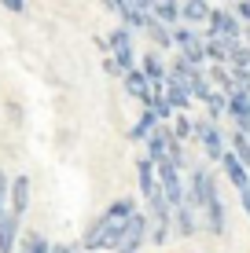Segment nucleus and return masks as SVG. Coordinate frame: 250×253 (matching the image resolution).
Wrapping results in <instances>:
<instances>
[{
  "mask_svg": "<svg viewBox=\"0 0 250 253\" xmlns=\"http://www.w3.org/2000/svg\"><path fill=\"white\" fill-rule=\"evenodd\" d=\"M51 253H85L81 242H59V246H51Z\"/></svg>",
  "mask_w": 250,
  "mask_h": 253,
  "instance_id": "f704fd0d",
  "label": "nucleus"
},
{
  "mask_svg": "<svg viewBox=\"0 0 250 253\" xmlns=\"http://www.w3.org/2000/svg\"><path fill=\"white\" fill-rule=\"evenodd\" d=\"M19 253H51V242H48L41 231H22Z\"/></svg>",
  "mask_w": 250,
  "mask_h": 253,
  "instance_id": "c85d7f7f",
  "label": "nucleus"
},
{
  "mask_svg": "<svg viewBox=\"0 0 250 253\" xmlns=\"http://www.w3.org/2000/svg\"><path fill=\"white\" fill-rule=\"evenodd\" d=\"M202 41H206V26H192V22H177L173 26V44L192 66H206Z\"/></svg>",
  "mask_w": 250,
  "mask_h": 253,
  "instance_id": "7ed1b4c3",
  "label": "nucleus"
},
{
  "mask_svg": "<svg viewBox=\"0 0 250 253\" xmlns=\"http://www.w3.org/2000/svg\"><path fill=\"white\" fill-rule=\"evenodd\" d=\"M228 66H250V44L243 37L232 44V55H228Z\"/></svg>",
  "mask_w": 250,
  "mask_h": 253,
  "instance_id": "7c9ffc66",
  "label": "nucleus"
},
{
  "mask_svg": "<svg viewBox=\"0 0 250 253\" xmlns=\"http://www.w3.org/2000/svg\"><path fill=\"white\" fill-rule=\"evenodd\" d=\"M239 206H243V213H247V220H250V187L239 191Z\"/></svg>",
  "mask_w": 250,
  "mask_h": 253,
  "instance_id": "4c0bfd02",
  "label": "nucleus"
},
{
  "mask_svg": "<svg viewBox=\"0 0 250 253\" xmlns=\"http://www.w3.org/2000/svg\"><path fill=\"white\" fill-rule=\"evenodd\" d=\"M199 216H202V228L210 235H225L228 231V206H225V198H221V187L199 206Z\"/></svg>",
  "mask_w": 250,
  "mask_h": 253,
  "instance_id": "6e6552de",
  "label": "nucleus"
},
{
  "mask_svg": "<svg viewBox=\"0 0 250 253\" xmlns=\"http://www.w3.org/2000/svg\"><path fill=\"white\" fill-rule=\"evenodd\" d=\"M217 165H221V176H225L236 191H247L250 187V165L239 158L236 151H225V158H221Z\"/></svg>",
  "mask_w": 250,
  "mask_h": 253,
  "instance_id": "f8f14e48",
  "label": "nucleus"
},
{
  "mask_svg": "<svg viewBox=\"0 0 250 253\" xmlns=\"http://www.w3.org/2000/svg\"><path fill=\"white\" fill-rule=\"evenodd\" d=\"M158 165V187L166 191V198L173 206L180 202H188V180H184V169L173 162V158H162V162H154Z\"/></svg>",
  "mask_w": 250,
  "mask_h": 253,
  "instance_id": "20e7f679",
  "label": "nucleus"
},
{
  "mask_svg": "<svg viewBox=\"0 0 250 253\" xmlns=\"http://www.w3.org/2000/svg\"><path fill=\"white\" fill-rule=\"evenodd\" d=\"M154 125H158V114H154L151 107H144V110H140V118L129 125V143H144V139L151 136V128H154Z\"/></svg>",
  "mask_w": 250,
  "mask_h": 253,
  "instance_id": "5701e85b",
  "label": "nucleus"
},
{
  "mask_svg": "<svg viewBox=\"0 0 250 253\" xmlns=\"http://www.w3.org/2000/svg\"><path fill=\"white\" fill-rule=\"evenodd\" d=\"M140 70L151 77V84H154V88H162V84L169 81V63H166V51H158V48H154V51H144V55H140Z\"/></svg>",
  "mask_w": 250,
  "mask_h": 253,
  "instance_id": "dca6fc26",
  "label": "nucleus"
},
{
  "mask_svg": "<svg viewBox=\"0 0 250 253\" xmlns=\"http://www.w3.org/2000/svg\"><path fill=\"white\" fill-rule=\"evenodd\" d=\"M206 30L210 33H221V37H232V41H239L243 37V19L236 15V7H225V4H217L213 7V15H210V22H206Z\"/></svg>",
  "mask_w": 250,
  "mask_h": 253,
  "instance_id": "1a4fd4ad",
  "label": "nucleus"
},
{
  "mask_svg": "<svg viewBox=\"0 0 250 253\" xmlns=\"http://www.w3.org/2000/svg\"><path fill=\"white\" fill-rule=\"evenodd\" d=\"M199 228H202V216H199V209H195V202L173 206V235L192 239V235H199Z\"/></svg>",
  "mask_w": 250,
  "mask_h": 253,
  "instance_id": "ddd939ff",
  "label": "nucleus"
},
{
  "mask_svg": "<svg viewBox=\"0 0 250 253\" xmlns=\"http://www.w3.org/2000/svg\"><path fill=\"white\" fill-rule=\"evenodd\" d=\"M151 15L166 26H177L180 22V0H154L151 4Z\"/></svg>",
  "mask_w": 250,
  "mask_h": 253,
  "instance_id": "bb28decb",
  "label": "nucleus"
},
{
  "mask_svg": "<svg viewBox=\"0 0 250 253\" xmlns=\"http://www.w3.org/2000/svg\"><path fill=\"white\" fill-rule=\"evenodd\" d=\"M217 4H236V0H217Z\"/></svg>",
  "mask_w": 250,
  "mask_h": 253,
  "instance_id": "a19ab883",
  "label": "nucleus"
},
{
  "mask_svg": "<svg viewBox=\"0 0 250 253\" xmlns=\"http://www.w3.org/2000/svg\"><path fill=\"white\" fill-rule=\"evenodd\" d=\"M213 15L210 0H180V22H192V26H206Z\"/></svg>",
  "mask_w": 250,
  "mask_h": 253,
  "instance_id": "6ab92c4d",
  "label": "nucleus"
},
{
  "mask_svg": "<svg viewBox=\"0 0 250 253\" xmlns=\"http://www.w3.org/2000/svg\"><path fill=\"white\" fill-rule=\"evenodd\" d=\"M125 224H129V216H118V213H110V209H103L96 220L85 228V235H81L85 253H100V250L114 253V246L122 242V235H125Z\"/></svg>",
  "mask_w": 250,
  "mask_h": 253,
  "instance_id": "f257e3e1",
  "label": "nucleus"
},
{
  "mask_svg": "<svg viewBox=\"0 0 250 253\" xmlns=\"http://www.w3.org/2000/svg\"><path fill=\"white\" fill-rule=\"evenodd\" d=\"M232 92H250V66H232Z\"/></svg>",
  "mask_w": 250,
  "mask_h": 253,
  "instance_id": "2f4dec72",
  "label": "nucleus"
},
{
  "mask_svg": "<svg viewBox=\"0 0 250 253\" xmlns=\"http://www.w3.org/2000/svg\"><path fill=\"white\" fill-rule=\"evenodd\" d=\"M136 4H140V7H148V11H151V4H154V0H136Z\"/></svg>",
  "mask_w": 250,
  "mask_h": 253,
  "instance_id": "58836bf2",
  "label": "nucleus"
},
{
  "mask_svg": "<svg viewBox=\"0 0 250 253\" xmlns=\"http://www.w3.org/2000/svg\"><path fill=\"white\" fill-rule=\"evenodd\" d=\"M243 41H247V44H250V26H247V30H243Z\"/></svg>",
  "mask_w": 250,
  "mask_h": 253,
  "instance_id": "ea45409f",
  "label": "nucleus"
},
{
  "mask_svg": "<svg viewBox=\"0 0 250 253\" xmlns=\"http://www.w3.org/2000/svg\"><path fill=\"white\" fill-rule=\"evenodd\" d=\"M0 7H4V11H11V15H22V11H26V0H0Z\"/></svg>",
  "mask_w": 250,
  "mask_h": 253,
  "instance_id": "c9c22d12",
  "label": "nucleus"
},
{
  "mask_svg": "<svg viewBox=\"0 0 250 253\" xmlns=\"http://www.w3.org/2000/svg\"><path fill=\"white\" fill-rule=\"evenodd\" d=\"M206 74H210L213 88L232 92V66H228V63H206Z\"/></svg>",
  "mask_w": 250,
  "mask_h": 253,
  "instance_id": "c756f323",
  "label": "nucleus"
},
{
  "mask_svg": "<svg viewBox=\"0 0 250 253\" xmlns=\"http://www.w3.org/2000/svg\"><path fill=\"white\" fill-rule=\"evenodd\" d=\"M107 41H110V55L118 59V66L122 70H133V66H140V51H136V41H133V30L122 22V26H114V30L107 33Z\"/></svg>",
  "mask_w": 250,
  "mask_h": 253,
  "instance_id": "423d86ee",
  "label": "nucleus"
},
{
  "mask_svg": "<svg viewBox=\"0 0 250 253\" xmlns=\"http://www.w3.org/2000/svg\"><path fill=\"white\" fill-rule=\"evenodd\" d=\"M30 202H33V180L19 172V176H11V191H7V209H11L15 216H26L30 213Z\"/></svg>",
  "mask_w": 250,
  "mask_h": 253,
  "instance_id": "9b49d317",
  "label": "nucleus"
},
{
  "mask_svg": "<svg viewBox=\"0 0 250 253\" xmlns=\"http://www.w3.org/2000/svg\"><path fill=\"white\" fill-rule=\"evenodd\" d=\"M7 191H11V180H7V172L0 169V216L7 213Z\"/></svg>",
  "mask_w": 250,
  "mask_h": 253,
  "instance_id": "473e14b6",
  "label": "nucleus"
},
{
  "mask_svg": "<svg viewBox=\"0 0 250 253\" xmlns=\"http://www.w3.org/2000/svg\"><path fill=\"white\" fill-rule=\"evenodd\" d=\"M19 242H22V216L7 209L0 216V253H19Z\"/></svg>",
  "mask_w": 250,
  "mask_h": 253,
  "instance_id": "2eb2a0df",
  "label": "nucleus"
},
{
  "mask_svg": "<svg viewBox=\"0 0 250 253\" xmlns=\"http://www.w3.org/2000/svg\"><path fill=\"white\" fill-rule=\"evenodd\" d=\"M118 19H122L133 33H148V26L154 22V15L148 11V7H140V4H125L122 11H118Z\"/></svg>",
  "mask_w": 250,
  "mask_h": 253,
  "instance_id": "412c9836",
  "label": "nucleus"
},
{
  "mask_svg": "<svg viewBox=\"0 0 250 253\" xmlns=\"http://www.w3.org/2000/svg\"><path fill=\"white\" fill-rule=\"evenodd\" d=\"M213 191H217V172L206 165H192L188 169V202H195V209H199Z\"/></svg>",
  "mask_w": 250,
  "mask_h": 253,
  "instance_id": "0eeeda50",
  "label": "nucleus"
},
{
  "mask_svg": "<svg viewBox=\"0 0 250 253\" xmlns=\"http://www.w3.org/2000/svg\"><path fill=\"white\" fill-rule=\"evenodd\" d=\"M166 99L173 103L177 110H192V107H195L192 88H188V81H184V77H169V81H166Z\"/></svg>",
  "mask_w": 250,
  "mask_h": 253,
  "instance_id": "4be33fe9",
  "label": "nucleus"
},
{
  "mask_svg": "<svg viewBox=\"0 0 250 253\" xmlns=\"http://www.w3.org/2000/svg\"><path fill=\"white\" fill-rule=\"evenodd\" d=\"M136 187H140V195L148 198L154 187H158V165H154L148 154H140L136 158Z\"/></svg>",
  "mask_w": 250,
  "mask_h": 253,
  "instance_id": "aec40b11",
  "label": "nucleus"
},
{
  "mask_svg": "<svg viewBox=\"0 0 250 253\" xmlns=\"http://www.w3.org/2000/svg\"><path fill=\"white\" fill-rule=\"evenodd\" d=\"M103 70H107L110 77H122V74H125V70L118 66V59H114V55H107V59H103Z\"/></svg>",
  "mask_w": 250,
  "mask_h": 253,
  "instance_id": "e433bc0d",
  "label": "nucleus"
},
{
  "mask_svg": "<svg viewBox=\"0 0 250 253\" xmlns=\"http://www.w3.org/2000/svg\"><path fill=\"white\" fill-rule=\"evenodd\" d=\"M188 88H192V99H195V103H206V99H210L213 81H210V74H206V66H195V70H192V77H188Z\"/></svg>",
  "mask_w": 250,
  "mask_h": 253,
  "instance_id": "b1692460",
  "label": "nucleus"
},
{
  "mask_svg": "<svg viewBox=\"0 0 250 253\" xmlns=\"http://www.w3.org/2000/svg\"><path fill=\"white\" fill-rule=\"evenodd\" d=\"M169 128H173V136L180 139V143L195 139V118H192V110H177L173 121H169Z\"/></svg>",
  "mask_w": 250,
  "mask_h": 253,
  "instance_id": "a878e982",
  "label": "nucleus"
},
{
  "mask_svg": "<svg viewBox=\"0 0 250 253\" xmlns=\"http://www.w3.org/2000/svg\"><path fill=\"white\" fill-rule=\"evenodd\" d=\"M195 143L202 147L206 162H221L225 151H228V132L221 128V121L202 114V118H195Z\"/></svg>",
  "mask_w": 250,
  "mask_h": 253,
  "instance_id": "f03ea898",
  "label": "nucleus"
},
{
  "mask_svg": "<svg viewBox=\"0 0 250 253\" xmlns=\"http://www.w3.org/2000/svg\"><path fill=\"white\" fill-rule=\"evenodd\" d=\"M232 128H243L250 132V92H228V114Z\"/></svg>",
  "mask_w": 250,
  "mask_h": 253,
  "instance_id": "f3484780",
  "label": "nucleus"
},
{
  "mask_svg": "<svg viewBox=\"0 0 250 253\" xmlns=\"http://www.w3.org/2000/svg\"><path fill=\"white\" fill-rule=\"evenodd\" d=\"M232 37H221V33H210L206 30V41H202V51H206V63H228L232 55Z\"/></svg>",
  "mask_w": 250,
  "mask_h": 253,
  "instance_id": "a211bd4d",
  "label": "nucleus"
},
{
  "mask_svg": "<svg viewBox=\"0 0 250 253\" xmlns=\"http://www.w3.org/2000/svg\"><path fill=\"white\" fill-rule=\"evenodd\" d=\"M122 88L129 92V99H136V103H144V107H151L154 84H151V77L144 74L140 66H133V70H125V74H122Z\"/></svg>",
  "mask_w": 250,
  "mask_h": 253,
  "instance_id": "9d476101",
  "label": "nucleus"
},
{
  "mask_svg": "<svg viewBox=\"0 0 250 253\" xmlns=\"http://www.w3.org/2000/svg\"><path fill=\"white\" fill-rule=\"evenodd\" d=\"M148 41L158 51H177V44H173V26H166V22H158V19L148 26Z\"/></svg>",
  "mask_w": 250,
  "mask_h": 253,
  "instance_id": "393cba45",
  "label": "nucleus"
},
{
  "mask_svg": "<svg viewBox=\"0 0 250 253\" xmlns=\"http://www.w3.org/2000/svg\"><path fill=\"white\" fill-rule=\"evenodd\" d=\"M232 7H236V15L243 19V26H250V0H236Z\"/></svg>",
  "mask_w": 250,
  "mask_h": 253,
  "instance_id": "72a5a7b5",
  "label": "nucleus"
},
{
  "mask_svg": "<svg viewBox=\"0 0 250 253\" xmlns=\"http://www.w3.org/2000/svg\"><path fill=\"white\" fill-rule=\"evenodd\" d=\"M144 242H151V216L144 213V209H136V213L129 216L125 235H122V242L114 246V253H140Z\"/></svg>",
  "mask_w": 250,
  "mask_h": 253,
  "instance_id": "39448f33",
  "label": "nucleus"
},
{
  "mask_svg": "<svg viewBox=\"0 0 250 253\" xmlns=\"http://www.w3.org/2000/svg\"><path fill=\"white\" fill-rule=\"evenodd\" d=\"M169 143H173V128H169V121H158L151 128V136L144 139V154L151 162H162V158H169Z\"/></svg>",
  "mask_w": 250,
  "mask_h": 253,
  "instance_id": "4468645a",
  "label": "nucleus"
},
{
  "mask_svg": "<svg viewBox=\"0 0 250 253\" xmlns=\"http://www.w3.org/2000/svg\"><path fill=\"white\" fill-rule=\"evenodd\" d=\"M202 110H206V118L221 121V118L228 114V92H225V88H213V92H210V99L202 103Z\"/></svg>",
  "mask_w": 250,
  "mask_h": 253,
  "instance_id": "cd10ccee",
  "label": "nucleus"
}]
</instances>
